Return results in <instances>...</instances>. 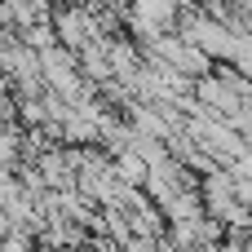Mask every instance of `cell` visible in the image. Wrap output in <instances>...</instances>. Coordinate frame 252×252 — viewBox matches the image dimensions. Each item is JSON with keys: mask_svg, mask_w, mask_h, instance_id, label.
I'll use <instances>...</instances> for the list:
<instances>
[{"mask_svg": "<svg viewBox=\"0 0 252 252\" xmlns=\"http://www.w3.org/2000/svg\"><path fill=\"white\" fill-rule=\"evenodd\" d=\"M80 75H84L93 89H102V84L115 80V66H111V49H106V40H93V44L80 53Z\"/></svg>", "mask_w": 252, "mask_h": 252, "instance_id": "1", "label": "cell"}, {"mask_svg": "<svg viewBox=\"0 0 252 252\" xmlns=\"http://www.w3.org/2000/svg\"><path fill=\"white\" fill-rule=\"evenodd\" d=\"M53 4H58V0H4L13 31H27V27H40V22H53Z\"/></svg>", "mask_w": 252, "mask_h": 252, "instance_id": "2", "label": "cell"}, {"mask_svg": "<svg viewBox=\"0 0 252 252\" xmlns=\"http://www.w3.org/2000/svg\"><path fill=\"white\" fill-rule=\"evenodd\" d=\"M22 35V44L31 49V53H49V49H58L62 40H58V31H53V22H40V27H27V31H18Z\"/></svg>", "mask_w": 252, "mask_h": 252, "instance_id": "3", "label": "cell"}]
</instances>
